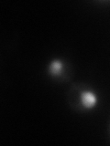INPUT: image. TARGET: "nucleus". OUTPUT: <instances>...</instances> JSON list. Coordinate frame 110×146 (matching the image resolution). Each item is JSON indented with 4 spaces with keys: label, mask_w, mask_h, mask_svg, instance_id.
<instances>
[{
    "label": "nucleus",
    "mask_w": 110,
    "mask_h": 146,
    "mask_svg": "<svg viewBox=\"0 0 110 146\" xmlns=\"http://www.w3.org/2000/svg\"><path fill=\"white\" fill-rule=\"evenodd\" d=\"M64 70V64L62 59L55 58L50 62L48 66V72L52 77H59L62 74Z\"/></svg>",
    "instance_id": "nucleus-2"
},
{
    "label": "nucleus",
    "mask_w": 110,
    "mask_h": 146,
    "mask_svg": "<svg viewBox=\"0 0 110 146\" xmlns=\"http://www.w3.org/2000/svg\"><path fill=\"white\" fill-rule=\"evenodd\" d=\"M80 102L82 106L86 110L94 109L98 103V97L92 90H85L80 93Z\"/></svg>",
    "instance_id": "nucleus-1"
},
{
    "label": "nucleus",
    "mask_w": 110,
    "mask_h": 146,
    "mask_svg": "<svg viewBox=\"0 0 110 146\" xmlns=\"http://www.w3.org/2000/svg\"><path fill=\"white\" fill-rule=\"evenodd\" d=\"M109 134H110V125H109Z\"/></svg>",
    "instance_id": "nucleus-3"
}]
</instances>
